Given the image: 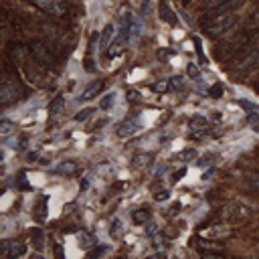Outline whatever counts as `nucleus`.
<instances>
[{
    "label": "nucleus",
    "mask_w": 259,
    "mask_h": 259,
    "mask_svg": "<svg viewBox=\"0 0 259 259\" xmlns=\"http://www.w3.org/2000/svg\"><path fill=\"white\" fill-rule=\"evenodd\" d=\"M237 23V17L235 13L231 15H221V17H215L211 19V23H204V35L211 37V39H217L225 33H229L233 29V25Z\"/></svg>",
    "instance_id": "1"
},
{
    "label": "nucleus",
    "mask_w": 259,
    "mask_h": 259,
    "mask_svg": "<svg viewBox=\"0 0 259 259\" xmlns=\"http://www.w3.org/2000/svg\"><path fill=\"white\" fill-rule=\"evenodd\" d=\"M31 49V57L41 65V67H55L57 65V57L55 53L51 51V47L47 43H41V41H33L29 45Z\"/></svg>",
    "instance_id": "2"
},
{
    "label": "nucleus",
    "mask_w": 259,
    "mask_h": 259,
    "mask_svg": "<svg viewBox=\"0 0 259 259\" xmlns=\"http://www.w3.org/2000/svg\"><path fill=\"white\" fill-rule=\"evenodd\" d=\"M31 5L37 7L41 13L53 17V19H63L67 15V3L65 0H31Z\"/></svg>",
    "instance_id": "3"
},
{
    "label": "nucleus",
    "mask_w": 259,
    "mask_h": 259,
    "mask_svg": "<svg viewBox=\"0 0 259 259\" xmlns=\"http://www.w3.org/2000/svg\"><path fill=\"white\" fill-rule=\"evenodd\" d=\"M251 211H249V206L245 204V202H229V204H225L223 209H221V221H225V223H233V221H241V219H245L247 215H249Z\"/></svg>",
    "instance_id": "4"
},
{
    "label": "nucleus",
    "mask_w": 259,
    "mask_h": 259,
    "mask_svg": "<svg viewBox=\"0 0 259 259\" xmlns=\"http://www.w3.org/2000/svg\"><path fill=\"white\" fill-rule=\"evenodd\" d=\"M19 97H21V87H19V83L13 81V79H5V81H3V87H0V101H3V106H5V108L11 106V103L19 101Z\"/></svg>",
    "instance_id": "5"
},
{
    "label": "nucleus",
    "mask_w": 259,
    "mask_h": 259,
    "mask_svg": "<svg viewBox=\"0 0 259 259\" xmlns=\"http://www.w3.org/2000/svg\"><path fill=\"white\" fill-rule=\"evenodd\" d=\"M200 235L204 239H227V237H233L235 231L233 227H227V225H213V227H206Z\"/></svg>",
    "instance_id": "6"
},
{
    "label": "nucleus",
    "mask_w": 259,
    "mask_h": 259,
    "mask_svg": "<svg viewBox=\"0 0 259 259\" xmlns=\"http://www.w3.org/2000/svg\"><path fill=\"white\" fill-rule=\"evenodd\" d=\"M245 3V0H227V3H223L221 7H217V9H211V13H206V19H204V23L209 21V19H215V17H221V15H231V13H235L241 5Z\"/></svg>",
    "instance_id": "7"
},
{
    "label": "nucleus",
    "mask_w": 259,
    "mask_h": 259,
    "mask_svg": "<svg viewBox=\"0 0 259 259\" xmlns=\"http://www.w3.org/2000/svg\"><path fill=\"white\" fill-rule=\"evenodd\" d=\"M7 51H9V57L13 59V63H23V61L31 55V49H29V47H25V45H23V43H19V41L11 43Z\"/></svg>",
    "instance_id": "8"
},
{
    "label": "nucleus",
    "mask_w": 259,
    "mask_h": 259,
    "mask_svg": "<svg viewBox=\"0 0 259 259\" xmlns=\"http://www.w3.org/2000/svg\"><path fill=\"white\" fill-rule=\"evenodd\" d=\"M101 89H103V81H91L83 91H81V95L77 97L79 101H91V99H95L99 93H101Z\"/></svg>",
    "instance_id": "9"
},
{
    "label": "nucleus",
    "mask_w": 259,
    "mask_h": 259,
    "mask_svg": "<svg viewBox=\"0 0 259 259\" xmlns=\"http://www.w3.org/2000/svg\"><path fill=\"white\" fill-rule=\"evenodd\" d=\"M27 251V247L23 243H11V241H5L3 243V253L11 259H17V257H23Z\"/></svg>",
    "instance_id": "10"
},
{
    "label": "nucleus",
    "mask_w": 259,
    "mask_h": 259,
    "mask_svg": "<svg viewBox=\"0 0 259 259\" xmlns=\"http://www.w3.org/2000/svg\"><path fill=\"white\" fill-rule=\"evenodd\" d=\"M249 39H251V33H243V35H239L237 39H233V41L229 43V47H227V57L235 55V53H237V51H241L243 47H247Z\"/></svg>",
    "instance_id": "11"
},
{
    "label": "nucleus",
    "mask_w": 259,
    "mask_h": 259,
    "mask_svg": "<svg viewBox=\"0 0 259 259\" xmlns=\"http://www.w3.org/2000/svg\"><path fill=\"white\" fill-rule=\"evenodd\" d=\"M138 130H140V122H138V120L124 122V124L118 128V136H120V138H128V136H134Z\"/></svg>",
    "instance_id": "12"
},
{
    "label": "nucleus",
    "mask_w": 259,
    "mask_h": 259,
    "mask_svg": "<svg viewBox=\"0 0 259 259\" xmlns=\"http://www.w3.org/2000/svg\"><path fill=\"white\" fill-rule=\"evenodd\" d=\"M114 33H116L114 25H106V27H103V31L99 33V47L101 49H108L110 47V43L114 39Z\"/></svg>",
    "instance_id": "13"
},
{
    "label": "nucleus",
    "mask_w": 259,
    "mask_h": 259,
    "mask_svg": "<svg viewBox=\"0 0 259 259\" xmlns=\"http://www.w3.org/2000/svg\"><path fill=\"white\" fill-rule=\"evenodd\" d=\"M160 19L164 21V23H168L170 27H174L178 21H176V15L172 13V9L168 7V3H164V0H162V3H160Z\"/></svg>",
    "instance_id": "14"
},
{
    "label": "nucleus",
    "mask_w": 259,
    "mask_h": 259,
    "mask_svg": "<svg viewBox=\"0 0 259 259\" xmlns=\"http://www.w3.org/2000/svg\"><path fill=\"white\" fill-rule=\"evenodd\" d=\"M65 108V99L59 95V97H55L53 101L49 103V118H57L59 114H61V110Z\"/></svg>",
    "instance_id": "15"
},
{
    "label": "nucleus",
    "mask_w": 259,
    "mask_h": 259,
    "mask_svg": "<svg viewBox=\"0 0 259 259\" xmlns=\"http://www.w3.org/2000/svg\"><path fill=\"white\" fill-rule=\"evenodd\" d=\"M188 126H190V130L200 132V130H206L209 122H206V118H204V116H192V118H190V122H188Z\"/></svg>",
    "instance_id": "16"
},
{
    "label": "nucleus",
    "mask_w": 259,
    "mask_h": 259,
    "mask_svg": "<svg viewBox=\"0 0 259 259\" xmlns=\"http://www.w3.org/2000/svg\"><path fill=\"white\" fill-rule=\"evenodd\" d=\"M245 186L251 192H257L259 194V172H249L247 178H245Z\"/></svg>",
    "instance_id": "17"
},
{
    "label": "nucleus",
    "mask_w": 259,
    "mask_h": 259,
    "mask_svg": "<svg viewBox=\"0 0 259 259\" xmlns=\"http://www.w3.org/2000/svg\"><path fill=\"white\" fill-rule=\"evenodd\" d=\"M57 172H59V174H65V176H69V174H73V172H77V164H75L73 160H67V162H61V164L57 166Z\"/></svg>",
    "instance_id": "18"
},
{
    "label": "nucleus",
    "mask_w": 259,
    "mask_h": 259,
    "mask_svg": "<svg viewBox=\"0 0 259 259\" xmlns=\"http://www.w3.org/2000/svg\"><path fill=\"white\" fill-rule=\"evenodd\" d=\"M198 253L202 257H223L225 255L223 249H213V247H198Z\"/></svg>",
    "instance_id": "19"
},
{
    "label": "nucleus",
    "mask_w": 259,
    "mask_h": 259,
    "mask_svg": "<svg viewBox=\"0 0 259 259\" xmlns=\"http://www.w3.org/2000/svg\"><path fill=\"white\" fill-rule=\"evenodd\" d=\"M194 158H196V148H186L176 156V160H180V162H188V160H194Z\"/></svg>",
    "instance_id": "20"
},
{
    "label": "nucleus",
    "mask_w": 259,
    "mask_h": 259,
    "mask_svg": "<svg viewBox=\"0 0 259 259\" xmlns=\"http://www.w3.org/2000/svg\"><path fill=\"white\" fill-rule=\"evenodd\" d=\"M150 160H152L150 154H138V156H134V166L136 168H144V166L150 164Z\"/></svg>",
    "instance_id": "21"
},
{
    "label": "nucleus",
    "mask_w": 259,
    "mask_h": 259,
    "mask_svg": "<svg viewBox=\"0 0 259 259\" xmlns=\"http://www.w3.org/2000/svg\"><path fill=\"white\" fill-rule=\"evenodd\" d=\"M132 219H134V223H146L150 219V213L144 211V209H140V211H134L132 213Z\"/></svg>",
    "instance_id": "22"
},
{
    "label": "nucleus",
    "mask_w": 259,
    "mask_h": 259,
    "mask_svg": "<svg viewBox=\"0 0 259 259\" xmlns=\"http://www.w3.org/2000/svg\"><path fill=\"white\" fill-rule=\"evenodd\" d=\"M114 99H116V95H114V93L103 95V99L99 101V108H101V110H110V108L114 106Z\"/></svg>",
    "instance_id": "23"
},
{
    "label": "nucleus",
    "mask_w": 259,
    "mask_h": 259,
    "mask_svg": "<svg viewBox=\"0 0 259 259\" xmlns=\"http://www.w3.org/2000/svg\"><path fill=\"white\" fill-rule=\"evenodd\" d=\"M122 233H124V229H122V221H120V219H116V221L112 223V229H110V235H112L114 239H118V237H122Z\"/></svg>",
    "instance_id": "24"
},
{
    "label": "nucleus",
    "mask_w": 259,
    "mask_h": 259,
    "mask_svg": "<svg viewBox=\"0 0 259 259\" xmlns=\"http://www.w3.org/2000/svg\"><path fill=\"white\" fill-rule=\"evenodd\" d=\"M31 237H33L35 247L41 251V249H43V233H41V229H33V231H31Z\"/></svg>",
    "instance_id": "25"
},
{
    "label": "nucleus",
    "mask_w": 259,
    "mask_h": 259,
    "mask_svg": "<svg viewBox=\"0 0 259 259\" xmlns=\"http://www.w3.org/2000/svg\"><path fill=\"white\" fill-rule=\"evenodd\" d=\"M152 89L156 91V93H164V91H168V89H170V83H166V81H158V83H154V85H152Z\"/></svg>",
    "instance_id": "26"
},
{
    "label": "nucleus",
    "mask_w": 259,
    "mask_h": 259,
    "mask_svg": "<svg viewBox=\"0 0 259 259\" xmlns=\"http://www.w3.org/2000/svg\"><path fill=\"white\" fill-rule=\"evenodd\" d=\"M79 241H81L79 245H81V247H85V249L93 245V239H91V237H89L87 233H81V235H79Z\"/></svg>",
    "instance_id": "27"
},
{
    "label": "nucleus",
    "mask_w": 259,
    "mask_h": 259,
    "mask_svg": "<svg viewBox=\"0 0 259 259\" xmlns=\"http://www.w3.org/2000/svg\"><path fill=\"white\" fill-rule=\"evenodd\" d=\"M91 114H93V110H91V108H87V110H81V112L75 116V120H77V122H85V120H87Z\"/></svg>",
    "instance_id": "28"
},
{
    "label": "nucleus",
    "mask_w": 259,
    "mask_h": 259,
    "mask_svg": "<svg viewBox=\"0 0 259 259\" xmlns=\"http://www.w3.org/2000/svg\"><path fill=\"white\" fill-rule=\"evenodd\" d=\"M0 132H3L5 136H9V134H13V132H15V126H13L11 122H7V120H5V122H3V126H0Z\"/></svg>",
    "instance_id": "29"
},
{
    "label": "nucleus",
    "mask_w": 259,
    "mask_h": 259,
    "mask_svg": "<svg viewBox=\"0 0 259 259\" xmlns=\"http://www.w3.org/2000/svg\"><path fill=\"white\" fill-rule=\"evenodd\" d=\"M223 3H227V0H204V9H217Z\"/></svg>",
    "instance_id": "30"
},
{
    "label": "nucleus",
    "mask_w": 259,
    "mask_h": 259,
    "mask_svg": "<svg viewBox=\"0 0 259 259\" xmlns=\"http://www.w3.org/2000/svg\"><path fill=\"white\" fill-rule=\"evenodd\" d=\"M209 95H211V97H215V99H217V97H221V95H223V87H221V85H213V87L209 89Z\"/></svg>",
    "instance_id": "31"
},
{
    "label": "nucleus",
    "mask_w": 259,
    "mask_h": 259,
    "mask_svg": "<svg viewBox=\"0 0 259 259\" xmlns=\"http://www.w3.org/2000/svg\"><path fill=\"white\" fill-rule=\"evenodd\" d=\"M188 75H190L192 79H194V77H200V71H198V67H196L194 63H190V65H188Z\"/></svg>",
    "instance_id": "32"
},
{
    "label": "nucleus",
    "mask_w": 259,
    "mask_h": 259,
    "mask_svg": "<svg viewBox=\"0 0 259 259\" xmlns=\"http://www.w3.org/2000/svg\"><path fill=\"white\" fill-rule=\"evenodd\" d=\"M182 87V79L180 77H172L170 79V89H180Z\"/></svg>",
    "instance_id": "33"
},
{
    "label": "nucleus",
    "mask_w": 259,
    "mask_h": 259,
    "mask_svg": "<svg viewBox=\"0 0 259 259\" xmlns=\"http://www.w3.org/2000/svg\"><path fill=\"white\" fill-rule=\"evenodd\" d=\"M154 198H156V200H166V198H168V190H160V192H156V194H154Z\"/></svg>",
    "instance_id": "34"
},
{
    "label": "nucleus",
    "mask_w": 259,
    "mask_h": 259,
    "mask_svg": "<svg viewBox=\"0 0 259 259\" xmlns=\"http://www.w3.org/2000/svg\"><path fill=\"white\" fill-rule=\"evenodd\" d=\"M213 160H215V156H204V158L198 162V166H206V164H211Z\"/></svg>",
    "instance_id": "35"
},
{
    "label": "nucleus",
    "mask_w": 259,
    "mask_h": 259,
    "mask_svg": "<svg viewBox=\"0 0 259 259\" xmlns=\"http://www.w3.org/2000/svg\"><path fill=\"white\" fill-rule=\"evenodd\" d=\"M55 253H57V257H59V259H63V257H65V255H63V251H61V245H59V243H55Z\"/></svg>",
    "instance_id": "36"
},
{
    "label": "nucleus",
    "mask_w": 259,
    "mask_h": 259,
    "mask_svg": "<svg viewBox=\"0 0 259 259\" xmlns=\"http://www.w3.org/2000/svg\"><path fill=\"white\" fill-rule=\"evenodd\" d=\"M184 174H186V168H182L180 172H176V174H174V180H180V178H182Z\"/></svg>",
    "instance_id": "37"
},
{
    "label": "nucleus",
    "mask_w": 259,
    "mask_h": 259,
    "mask_svg": "<svg viewBox=\"0 0 259 259\" xmlns=\"http://www.w3.org/2000/svg\"><path fill=\"white\" fill-rule=\"evenodd\" d=\"M255 132H257V134H259V124H255Z\"/></svg>",
    "instance_id": "38"
}]
</instances>
